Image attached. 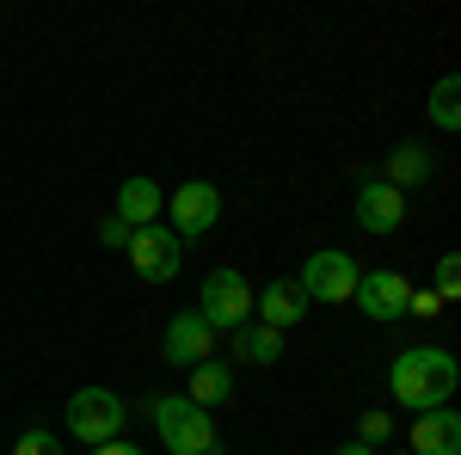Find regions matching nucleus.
Returning <instances> with one entry per match:
<instances>
[{
  "mask_svg": "<svg viewBox=\"0 0 461 455\" xmlns=\"http://www.w3.org/2000/svg\"><path fill=\"white\" fill-rule=\"evenodd\" d=\"M308 296H302V283L295 278H271L265 289H252V314H258V326H271V332H289L295 320H308Z\"/></svg>",
  "mask_w": 461,
  "mask_h": 455,
  "instance_id": "nucleus-10",
  "label": "nucleus"
},
{
  "mask_svg": "<svg viewBox=\"0 0 461 455\" xmlns=\"http://www.w3.org/2000/svg\"><path fill=\"white\" fill-rule=\"evenodd\" d=\"M393 455H406V450H393Z\"/></svg>",
  "mask_w": 461,
  "mask_h": 455,
  "instance_id": "nucleus-26",
  "label": "nucleus"
},
{
  "mask_svg": "<svg viewBox=\"0 0 461 455\" xmlns=\"http://www.w3.org/2000/svg\"><path fill=\"white\" fill-rule=\"evenodd\" d=\"M123 252H130V265H136V278H142V283H173L178 265H185V246H178V234L167 228V222L136 228Z\"/></svg>",
  "mask_w": 461,
  "mask_h": 455,
  "instance_id": "nucleus-7",
  "label": "nucleus"
},
{
  "mask_svg": "<svg viewBox=\"0 0 461 455\" xmlns=\"http://www.w3.org/2000/svg\"><path fill=\"white\" fill-rule=\"evenodd\" d=\"M197 314H203V326H210L215 339L221 332H240L252 320V283L234 265H215L210 278H203V289H197Z\"/></svg>",
  "mask_w": 461,
  "mask_h": 455,
  "instance_id": "nucleus-3",
  "label": "nucleus"
},
{
  "mask_svg": "<svg viewBox=\"0 0 461 455\" xmlns=\"http://www.w3.org/2000/svg\"><path fill=\"white\" fill-rule=\"evenodd\" d=\"M406 314L430 320V314H443V302H437V296H430V289H419V283H412V296H406Z\"/></svg>",
  "mask_w": 461,
  "mask_h": 455,
  "instance_id": "nucleus-21",
  "label": "nucleus"
},
{
  "mask_svg": "<svg viewBox=\"0 0 461 455\" xmlns=\"http://www.w3.org/2000/svg\"><path fill=\"white\" fill-rule=\"evenodd\" d=\"M13 455H62V443H56V431H25V437H19V443H13Z\"/></svg>",
  "mask_w": 461,
  "mask_h": 455,
  "instance_id": "nucleus-20",
  "label": "nucleus"
},
{
  "mask_svg": "<svg viewBox=\"0 0 461 455\" xmlns=\"http://www.w3.org/2000/svg\"><path fill=\"white\" fill-rule=\"evenodd\" d=\"M406 222V191H393L388 178H363L357 185V228L363 234H393Z\"/></svg>",
  "mask_w": 461,
  "mask_h": 455,
  "instance_id": "nucleus-11",
  "label": "nucleus"
},
{
  "mask_svg": "<svg viewBox=\"0 0 461 455\" xmlns=\"http://www.w3.org/2000/svg\"><path fill=\"white\" fill-rule=\"evenodd\" d=\"M215 455H228V450H215Z\"/></svg>",
  "mask_w": 461,
  "mask_h": 455,
  "instance_id": "nucleus-25",
  "label": "nucleus"
},
{
  "mask_svg": "<svg viewBox=\"0 0 461 455\" xmlns=\"http://www.w3.org/2000/svg\"><path fill=\"white\" fill-rule=\"evenodd\" d=\"M430 173H437L430 148H419V141H400V148H388V185H393V191H412V185H425Z\"/></svg>",
  "mask_w": 461,
  "mask_h": 455,
  "instance_id": "nucleus-15",
  "label": "nucleus"
},
{
  "mask_svg": "<svg viewBox=\"0 0 461 455\" xmlns=\"http://www.w3.org/2000/svg\"><path fill=\"white\" fill-rule=\"evenodd\" d=\"M185 400H191V406H203V413L228 406V400H234V369H228L221 357L197 363V369H191V387H185Z\"/></svg>",
  "mask_w": 461,
  "mask_h": 455,
  "instance_id": "nucleus-14",
  "label": "nucleus"
},
{
  "mask_svg": "<svg viewBox=\"0 0 461 455\" xmlns=\"http://www.w3.org/2000/svg\"><path fill=\"white\" fill-rule=\"evenodd\" d=\"M406 455H461V413L456 406L419 413L412 419V437H406Z\"/></svg>",
  "mask_w": 461,
  "mask_h": 455,
  "instance_id": "nucleus-12",
  "label": "nucleus"
},
{
  "mask_svg": "<svg viewBox=\"0 0 461 455\" xmlns=\"http://www.w3.org/2000/svg\"><path fill=\"white\" fill-rule=\"evenodd\" d=\"M430 296H437V302H456V296H461V259H456V252H443V259H437Z\"/></svg>",
  "mask_w": 461,
  "mask_h": 455,
  "instance_id": "nucleus-18",
  "label": "nucleus"
},
{
  "mask_svg": "<svg viewBox=\"0 0 461 455\" xmlns=\"http://www.w3.org/2000/svg\"><path fill=\"white\" fill-rule=\"evenodd\" d=\"M148 419H154V437L173 455H215V419L203 406H191L185 394H160L148 406Z\"/></svg>",
  "mask_w": 461,
  "mask_h": 455,
  "instance_id": "nucleus-2",
  "label": "nucleus"
},
{
  "mask_svg": "<svg viewBox=\"0 0 461 455\" xmlns=\"http://www.w3.org/2000/svg\"><path fill=\"white\" fill-rule=\"evenodd\" d=\"M332 455H375V450H369V443H339Z\"/></svg>",
  "mask_w": 461,
  "mask_h": 455,
  "instance_id": "nucleus-24",
  "label": "nucleus"
},
{
  "mask_svg": "<svg viewBox=\"0 0 461 455\" xmlns=\"http://www.w3.org/2000/svg\"><path fill=\"white\" fill-rule=\"evenodd\" d=\"M234 350H240V357H247V363H258V369H271V363H277V357H284V332H271V326H240V332H234Z\"/></svg>",
  "mask_w": 461,
  "mask_h": 455,
  "instance_id": "nucleus-16",
  "label": "nucleus"
},
{
  "mask_svg": "<svg viewBox=\"0 0 461 455\" xmlns=\"http://www.w3.org/2000/svg\"><path fill=\"white\" fill-rule=\"evenodd\" d=\"M430 123L449 130V136L461 130V80H456V74H443V80L430 86Z\"/></svg>",
  "mask_w": 461,
  "mask_h": 455,
  "instance_id": "nucleus-17",
  "label": "nucleus"
},
{
  "mask_svg": "<svg viewBox=\"0 0 461 455\" xmlns=\"http://www.w3.org/2000/svg\"><path fill=\"white\" fill-rule=\"evenodd\" d=\"M160 357H167L173 369H197V363L215 357V332L203 326L197 308H178V314L167 320V345H160Z\"/></svg>",
  "mask_w": 461,
  "mask_h": 455,
  "instance_id": "nucleus-9",
  "label": "nucleus"
},
{
  "mask_svg": "<svg viewBox=\"0 0 461 455\" xmlns=\"http://www.w3.org/2000/svg\"><path fill=\"white\" fill-rule=\"evenodd\" d=\"M461 387V363L443 345H406L388 369V394L412 413H437L449 406V394Z\"/></svg>",
  "mask_w": 461,
  "mask_h": 455,
  "instance_id": "nucleus-1",
  "label": "nucleus"
},
{
  "mask_svg": "<svg viewBox=\"0 0 461 455\" xmlns=\"http://www.w3.org/2000/svg\"><path fill=\"white\" fill-rule=\"evenodd\" d=\"M302 296H308V302H326V308H345V302H351L357 296V259L351 252H339V246H320L314 259H308V265H302Z\"/></svg>",
  "mask_w": 461,
  "mask_h": 455,
  "instance_id": "nucleus-6",
  "label": "nucleus"
},
{
  "mask_svg": "<svg viewBox=\"0 0 461 455\" xmlns=\"http://www.w3.org/2000/svg\"><path fill=\"white\" fill-rule=\"evenodd\" d=\"M388 437H393V419L382 413V406H369V413L357 419V443H369V450H375V443H388Z\"/></svg>",
  "mask_w": 461,
  "mask_h": 455,
  "instance_id": "nucleus-19",
  "label": "nucleus"
},
{
  "mask_svg": "<svg viewBox=\"0 0 461 455\" xmlns=\"http://www.w3.org/2000/svg\"><path fill=\"white\" fill-rule=\"evenodd\" d=\"M160 210H167V191H160L148 173H136V178H123V185H117V222H123L130 234H136V228H154Z\"/></svg>",
  "mask_w": 461,
  "mask_h": 455,
  "instance_id": "nucleus-13",
  "label": "nucleus"
},
{
  "mask_svg": "<svg viewBox=\"0 0 461 455\" xmlns=\"http://www.w3.org/2000/svg\"><path fill=\"white\" fill-rule=\"evenodd\" d=\"M99 246H117V252H123V246H130V228H123L117 215H105V222H99Z\"/></svg>",
  "mask_w": 461,
  "mask_h": 455,
  "instance_id": "nucleus-22",
  "label": "nucleus"
},
{
  "mask_svg": "<svg viewBox=\"0 0 461 455\" xmlns=\"http://www.w3.org/2000/svg\"><path fill=\"white\" fill-rule=\"evenodd\" d=\"M123 424H130V406H123V394H111V387H80L68 394V437L74 443H111V437H123Z\"/></svg>",
  "mask_w": 461,
  "mask_h": 455,
  "instance_id": "nucleus-4",
  "label": "nucleus"
},
{
  "mask_svg": "<svg viewBox=\"0 0 461 455\" xmlns=\"http://www.w3.org/2000/svg\"><path fill=\"white\" fill-rule=\"evenodd\" d=\"M406 296H412V278H400V271H357L351 302L375 326H388V320H406Z\"/></svg>",
  "mask_w": 461,
  "mask_h": 455,
  "instance_id": "nucleus-8",
  "label": "nucleus"
},
{
  "mask_svg": "<svg viewBox=\"0 0 461 455\" xmlns=\"http://www.w3.org/2000/svg\"><path fill=\"white\" fill-rule=\"evenodd\" d=\"M160 222L173 228L178 241H203L215 222H221V191H215L210 178H185L178 191H167V210Z\"/></svg>",
  "mask_w": 461,
  "mask_h": 455,
  "instance_id": "nucleus-5",
  "label": "nucleus"
},
{
  "mask_svg": "<svg viewBox=\"0 0 461 455\" xmlns=\"http://www.w3.org/2000/svg\"><path fill=\"white\" fill-rule=\"evenodd\" d=\"M93 455H148V450H142V443H117V437H111V443H99Z\"/></svg>",
  "mask_w": 461,
  "mask_h": 455,
  "instance_id": "nucleus-23",
  "label": "nucleus"
}]
</instances>
